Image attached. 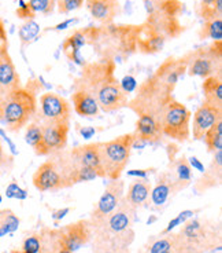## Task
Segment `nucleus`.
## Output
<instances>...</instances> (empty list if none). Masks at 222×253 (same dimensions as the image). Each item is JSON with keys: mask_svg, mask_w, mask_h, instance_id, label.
I'll use <instances>...</instances> for the list:
<instances>
[{"mask_svg": "<svg viewBox=\"0 0 222 253\" xmlns=\"http://www.w3.org/2000/svg\"><path fill=\"white\" fill-rule=\"evenodd\" d=\"M120 85L122 91L129 96V95L134 92L136 88H137V82H136V79L133 76H125L120 82Z\"/></svg>", "mask_w": 222, "mask_h": 253, "instance_id": "nucleus-41", "label": "nucleus"}, {"mask_svg": "<svg viewBox=\"0 0 222 253\" xmlns=\"http://www.w3.org/2000/svg\"><path fill=\"white\" fill-rule=\"evenodd\" d=\"M14 168V156L6 152L4 146L0 140V176H3L4 173H8L13 171Z\"/></svg>", "mask_w": 222, "mask_h": 253, "instance_id": "nucleus-36", "label": "nucleus"}, {"mask_svg": "<svg viewBox=\"0 0 222 253\" xmlns=\"http://www.w3.org/2000/svg\"><path fill=\"white\" fill-rule=\"evenodd\" d=\"M124 197H125V182L121 177L114 180H108L103 194L97 200V203L95 204L88 217L91 226H95L104 217H107L110 213H113L115 209L118 208Z\"/></svg>", "mask_w": 222, "mask_h": 253, "instance_id": "nucleus-12", "label": "nucleus"}, {"mask_svg": "<svg viewBox=\"0 0 222 253\" xmlns=\"http://www.w3.org/2000/svg\"><path fill=\"white\" fill-rule=\"evenodd\" d=\"M18 33L22 45H28L37 38V35L40 33V26L33 19H29V21H26L25 24L19 28Z\"/></svg>", "mask_w": 222, "mask_h": 253, "instance_id": "nucleus-34", "label": "nucleus"}, {"mask_svg": "<svg viewBox=\"0 0 222 253\" xmlns=\"http://www.w3.org/2000/svg\"><path fill=\"white\" fill-rule=\"evenodd\" d=\"M139 253H197L187 244L180 233H166L150 237Z\"/></svg>", "mask_w": 222, "mask_h": 253, "instance_id": "nucleus-16", "label": "nucleus"}, {"mask_svg": "<svg viewBox=\"0 0 222 253\" xmlns=\"http://www.w3.org/2000/svg\"><path fill=\"white\" fill-rule=\"evenodd\" d=\"M7 48H8L7 32H6V28H4V24H3V21L0 19V52L7 51Z\"/></svg>", "mask_w": 222, "mask_h": 253, "instance_id": "nucleus-42", "label": "nucleus"}, {"mask_svg": "<svg viewBox=\"0 0 222 253\" xmlns=\"http://www.w3.org/2000/svg\"><path fill=\"white\" fill-rule=\"evenodd\" d=\"M97 38H99V28L88 26L84 29H77L64 39L63 44H62L64 57L83 68L88 62L85 61L81 50L85 45H95Z\"/></svg>", "mask_w": 222, "mask_h": 253, "instance_id": "nucleus-14", "label": "nucleus"}, {"mask_svg": "<svg viewBox=\"0 0 222 253\" xmlns=\"http://www.w3.org/2000/svg\"><path fill=\"white\" fill-rule=\"evenodd\" d=\"M0 136H1L3 139L6 140L7 145H8V147H10V152H11V154H13V156H15V154L18 153V152H17V147H15V145H14L13 140H11L10 138H8V136H7L6 131H4L3 128H0Z\"/></svg>", "mask_w": 222, "mask_h": 253, "instance_id": "nucleus-45", "label": "nucleus"}, {"mask_svg": "<svg viewBox=\"0 0 222 253\" xmlns=\"http://www.w3.org/2000/svg\"><path fill=\"white\" fill-rule=\"evenodd\" d=\"M167 39L159 33L154 26L144 22L143 25L137 26L136 33V50H139L141 54L153 55L159 51L163 50Z\"/></svg>", "mask_w": 222, "mask_h": 253, "instance_id": "nucleus-22", "label": "nucleus"}, {"mask_svg": "<svg viewBox=\"0 0 222 253\" xmlns=\"http://www.w3.org/2000/svg\"><path fill=\"white\" fill-rule=\"evenodd\" d=\"M133 142V133H124L107 142H99L103 179L114 180L122 176L130 160Z\"/></svg>", "mask_w": 222, "mask_h": 253, "instance_id": "nucleus-5", "label": "nucleus"}, {"mask_svg": "<svg viewBox=\"0 0 222 253\" xmlns=\"http://www.w3.org/2000/svg\"><path fill=\"white\" fill-rule=\"evenodd\" d=\"M190 109L184 103L173 99L166 106L160 120L163 135L178 143H185L190 138Z\"/></svg>", "mask_w": 222, "mask_h": 253, "instance_id": "nucleus-7", "label": "nucleus"}, {"mask_svg": "<svg viewBox=\"0 0 222 253\" xmlns=\"http://www.w3.org/2000/svg\"><path fill=\"white\" fill-rule=\"evenodd\" d=\"M1 200H3V198H1V196H0V203H1Z\"/></svg>", "mask_w": 222, "mask_h": 253, "instance_id": "nucleus-50", "label": "nucleus"}, {"mask_svg": "<svg viewBox=\"0 0 222 253\" xmlns=\"http://www.w3.org/2000/svg\"><path fill=\"white\" fill-rule=\"evenodd\" d=\"M85 0H57L58 11L61 14H69L81 8Z\"/></svg>", "mask_w": 222, "mask_h": 253, "instance_id": "nucleus-38", "label": "nucleus"}, {"mask_svg": "<svg viewBox=\"0 0 222 253\" xmlns=\"http://www.w3.org/2000/svg\"><path fill=\"white\" fill-rule=\"evenodd\" d=\"M6 197L7 198H17V200L22 201V200L28 198V191L22 189V187H19V184L17 182H11L7 186Z\"/></svg>", "mask_w": 222, "mask_h": 253, "instance_id": "nucleus-39", "label": "nucleus"}, {"mask_svg": "<svg viewBox=\"0 0 222 253\" xmlns=\"http://www.w3.org/2000/svg\"><path fill=\"white\" fill-rule=\"evenodd\" d=\"M29 4L36 14L50 15L57 6V0H29Z\"/></svg>", "mask_w": 222, "mask_h": 253, "instance_id": "nucleus-35", "label": "nucleus"}, {"mask_svg": "<svg viewBox=\"0 0 222 253\" xmlns=\"http://www.w3.org/2000/svg\"><path fill=\"white\" fill-rule=\"evenodd\" d=\"M178 233L197 253L214 252L222 245L221 223L209 217H190L181 224Z\"/></svg>", "mask_w": 222, "mask_h": 253, "instance_id": "nucleus-3", "label": "nucleus"}, {"mask_svg": "<svg viewBox=\"0 0 222 253\" xmlns=\"http://www.w3.org/2000/svg\"><path fill=\"white\" fill-rule=\"evenodd\" d=\"M22 87L21 77L8 50L0 52V103L15 89Z\"/></svg>", "mask_w": 222, "mask_h": 253, "instance_id": "nucleus-20", "label": "nucleus"}, {"mask_svg": "<svg viewBox=\"0 0 222 253\" xmlns=\"http://www.w3.org/2000/svg\"><path fill=\"white\" fill-rule=\"evenodd\" d=\"M21 219L10 208L0 209V238L13 234L18 230Z\"/></svg>", "mask_w": 222, "mask_h": 253, "instance_id": "nucleus-29", "label": "nucleus"}, {"mask_svg": "<svg viewBox=\"0 0 222 253\" xmlns=\"http://www.w3.org/2000/svg\"><path fill=\"white\" fill-rule=\"evenodd\" d=\"M199 14L204 21L222 18V0H200Z\"/></svg>", "mask_w": 222, "mask_h": 253, "instance_id": "nucleus-33", "label": "nucleus"}, {"mask_svg": "<svg viewBox=\"0 0 222 253\" xmlns=\"http://www.w3.org/2000/svg\"><path fill=\"white\" fill-rule=\"evenodd\" d=\"M37 89L33 87V82L22 85L7 96L0 103V121L11 132H19L34 119L37 113Z\"/></svg>", "mask_w": 222, "mask_h": 253, "instance_id": "nucleus-2", "label": "nucleus"}, {"mask_svg": "<svg viewBox=\"0 0 222 253\" xmlns=\"http://www.w3.org/2000/svg\"><path fill=\"white\" fill-rule=\"evenodd\" d=\"M148 17L147 24L154 26L166 39L178 38L184 26L180 22L184 4L180 0H144Z\"/></svg>", "mask_w": 222, "mask_h": 253, "instance_id": "nucleus-6", "label": "nucleus"}, {"mask_svg": "<svg viewBox=\"0 0 222 253\" xmlns=\"http://www.w3.org/2000/svg\"><path fill=\"white\" fill-rule=\"evenodd\" d=\"M85 3L94 19L104 25L111 24L121 13L120 0H85Z\"/></svg>", "mask_w": 222, "mask_h": 253, "instance_id": "nucleus-25", "label": "nucleus"}, {"mask_svg": "<svg viewBox=\"0 0 222 253\" xmlns=\"http://www.w3.org/2000/svg\"><path fill=\"white\" fill-rule=\"evenodd\" d=\"M69 212H70V208L58 209V211H55V212L52 213V219H54V220H55L58 223V221H59V220H62V219H63L64 216L67 215Z\"/></svg>", "mask_w": 222, "mask_h": 253, "instance_id": "nucleus-47", "label": "nucleus"}, {"mask_svg": "<svg viewBox=\"0 0 222 253\" xmlns=\"http://www.w3.org/2000/svg\"><path fill=\"white\" fill-rule=\"evenodd\" d=\"M222 42H214L207 48H199L187 54V72L190 76L207 79L210 76L221 77Z\"/></svg>", "mask_w": 222, "mask_h": 253, "instance_id": "nucleus-8", "label": "nucleus"}, {"mask_svg": "<svg viewBox=\"0 0 222 253\" xmlns=\"http://www.w3.org/2000/svg\"><path fill=\"white\" fill-rule=\"evenodd\" d=\"M59 230V244L61 251L59 253H74L85 245L91 244L92 241V226L88 219L69 223L66 226L58 227Z\"/></svg>", "mask_w": 222, "mask_h": 253, "instance_id": "nucleus-11", "label": "nucleus"}, {"mask_svg": "<svg viewBox=\"0 0 222 253\" xmlns=\"http://www.w3.org/2000/svg\"><path fill=\"white\" fill-rule=\"evenodd\" d=\"M169 169L176 173V176L184 182L192 183V168H190L188 158L184 154L180 156L178 158H170V164Z\"/></svg>", "mask_w": 222, "mask_h": 253, "instance_id": "nucleus-31", "label": "nucleus"}, {"mask_svg": "<svg viewBox=\"0 0 222 253\" xmlns=\"http://www.w3.org/2000/svg\"><path fill=\"white\" fill-rule=\"evenodd\" d=\"M80 133L83 135L84 139H91V138L96 133V131L94 126H83V128L80 129Z\"/></svg>", "mask_w": 222, "mask_h": 253, "instance_id": "nucleus-46", "label": "nucleus"}, {"mask_svg": "<svg viewBox=\"0 0 222 253\" xmlns=\"http://www.w3.org/2000/svg\"><path fill=\"white\" fill-rule=\"evenodd\" d=\"M204 103L222 109V79L220 76H210L202 84Z\"/></svg>", "mask_w": 222, "mask_h": 253, "instance_id": "nucleus-27", "label": "nucleus"}, {"mask_svg": "<svg viewBox=\"0 0 222 253\" xmlns=\"http://www.w3.org/2000/svg\"><path fill=\"white\" fill-rule=\"evenodd\" d=\"M74 22H77V19L71 18V19H67V21H63V22H61V24H58V25H55L52 29L54 31H63V29H67L71 24H74Z\"/></svg>", "mask_w": 222, "mask_h": 253, "instance_id": "nucleus-48", "label": "nucleus"}, {"mask_svg": "<svg viewBox=\"0 0 222 253\" xmlns=\"http://www.w3.org/2000/svg\"><path fill=\"white\" fill-rule=\"evenodd\" d=\"M134 142H139L140 146L155 145L163 139L162 124L158 119L148 114H141L136 121L133 132Z\"/></svg>", "mask_w": 222, "mask_h": 253, "instance_id": "nucleus-19", "label": "nucleus"}, {"mask_svg": "<svg viewBox=\"0 0 222 253\" xmlns=\"http://www.w3.org/2000/svg\"><path fill=\"white\" fill-rule=\"evenodd\" d=\"M190 183L178 179L176 173L171 172L170 169L159 172V173H157L155 183L151 189L150 201H148L147 208L150 211H154V212L163 211L178 193H181L183 190L190 187Z\"/></svg>", "mask_w": 222, "mask_h": 253, "instance_id": "nucleus-9", "label": "nucleus"}, {"mask_svg": "<svg viewBox=\"0 0 222 253\" xmlns=\"http://www.w3.org/2000/svg\"><path fill=\"white\" fill-rule=\"evenodd\" d=\"M127 176L133 177H148L150 173H155V168H146V169H130L127 171Z\"/></svg>", "mask_w": 222, "mask_h": 253, "instance_id": "nucleus-43", "label": "nucleus"}, {"mask_svg": "<svg viewBox=\"0 0 222 253\" xmlns=\"http://www.w3.org/2000/svg\"><path fill=\"white\" fill-rule=\"evenodd\" d=\"M187 66L188 61L185 55L183 58H167L154 75L147 77L136 88V95L129 101L127 108L137 116L148 114L162 120L166 106L174 99L173 91L187 72Z\"/></svg>", "mask_w": 222, "mask_h": 253, "instance_id": "nucleus-1", "label": "nucleus"}, {"mask_svg": "<svg viewBox=\"0 0 222 253\" xmlns=\"http://www.w3.org/2000/svg\"><path fill=\"white\" fill-rule=\"evenodd\" d=\"M151 189H153V183L148 177H134L127 186V191H125L124 198L136 211L147 208L148 201H150Z\"/></svg>", "mask_w": 222, "mask_h": 253, "instance_id": "nucleus-24", "label": "nucleus"}, {"mask_svg": "<svg viewBox=\"0 0 222 253\" xmlns=\"http://www.w3.org/2000/svg\"><path fill=\"white\" fill-rule=\"evenodd\" d=\"M59 251L61 244L58 227L43 226L40 230L26 235L19 249L8 253H59Z\"/></svg>", "mask_w": 222, "mask_h": 253, "instance_id": "nucleus-13", "label": "nucleus"}, {"mask_svg": "<svg viewBox=\"0 0 222 253\" xmlns=\"http://www.w3.org/2000/svg\"><path fill=\"white\" fill-rule=\"evenodd\" d=\"M71 103L74 112L81 117H96L100 110L95 98L81 89H74L71 94Z\"/></svg>", "mask_w": 222, "mask_h": 253, "instance_id": "nucleus-26", "label": "nucleus"}, {"mask_svg": "<svg viewBox=\"0 0 222 253\" xmlns=\"http://www.w3.org/2000/svg\"><path fill=\"white\" fill-rule=\"evenodd\" d=\"M124 253H132V252H130V249H127V251H125Z\"/></svg>", "mask_w": 222, "mask_h": 253, "instance_id": "nucleus-49", "label": "nucleus"}, {"mask_svg": "<svg viewBox=\"0 0 222 253\" xmlns=\"http://www.w3.org/2000/svg\"><path fill=\"white\" fill-rule=\"evenodd\" d=\"M188 163H190V168L196 169V171H199V172H200V173H202V172L204 171L203 163H202V161H200V160H199V158H197V157H195V156H193V157L188 158Z\"/></svg>", "mask_w": 222, "mask_h": 253, "instance_id": "nucleus-44", "label": "nucleus"}, {"mask_svg": "<svg viewBox=\"0 0 222 253\" xmlns=\"http://www.w3.org/2000/svg\"><path fill=\"white\" fill-rule=\"evenodd\" d=\"M33 120L38 123H61L71 120V105L55 92H44L37 102V113Z\"/></svg>", "mask_w": 222, "mask_h": 253, "instance_id": "nucleus-10", "label": "nucleus"}, {"mask_svg": "<svg viewBox=\"0 0 222 253\" xmlns=\"http://www.w3.org/2000/svg\"><path fill=\"white\" fill-rule=\"evenodd\" d=\"M25 142L33 149V152L37 156L44 157V149H43V129L41 124L36 120H32L25 129Z\"/></svg>", "mask_w": 222, "mask_h": 253, "instance_id": "nucleus-28", "label": "nucleus"}, {"mask_svg": "<svg viewBox=\"0 0 222 253\" xmlns=\"http://www.w3.org/2000/svg\"><path fill=\"white\" fill-rule=\"evenodd\" d=\"M48 157L50 158L45 160L33 173V186L41 193H48V191L55 193L59 190L66 189L63 175L59 169L57 161L51 156H48Z\"/></svg>", "mask_w": 222, "mask_h": 253, "instance_id": "nucleus-15", "label": "nucleus"}, {"mask_svg": "<svg viewBox=\"0 0 222 253\" xmlns=\"http://www.w3.org/2000/svg\"><path fill=\"white\" fill-rule=\"evenodd\" d=\"M222 120V109L210 106L207 103H202L200 108L193 113V121L190 124V135L195 140H203L204 133L214 126L217 121Z\"/></svg>", "mask_w": 222, "mask_h": 253, "instance_id": "nucleus-21", "label": "nucleus"}, {"mask_svg": "<svg viewBox=\"0 0 222 253\" xmlns=\"http://www.w3.org/2000/svg\"><path fill=\"white\" fill-rule=\"evenodd\" d=\"M15 14H17L18 18L26 19V21L33 19L36 17V13L33 11V8L29 4V1H24V0H19V6L15 10Z\"/></svg>", "mask_w": 222, "mask_h": 253, "instance_id": "nucleus-40", "label": "nucleus"}, {"mask_svg": "<svg viewBox=\"0 0 222 253\" xmlns=\"http://www.w3.org/2000/svg\"><path fill=\"white\" fill-rule=\"evenodd\" d=\"M67 157L76 167L89 168L97 173V176L103 177V168L99 156V142L80 145L71 149H66Z\"/></svg>", "mask_w": 222, "mask_h": 253, "instance_id": "nucleus-18", "label": "nucleus"}, {"mask_svg": "<svg viewBox=\"0 0 222 253\" xmlns=\"http://www.w3.org/2000/svg\"><path fill=\"white\" fill-rule=\"evenodd\" d=\"M43 129V149L44 156H51L62 152L67 146L70 121L61 123H40Z\"/></svg>", "mask_w": 222, "mask_h": 253, "instance_id": "nucleus-17", "label": "nucleus"}, {"mask_svg": "<svg viewBox=\"0 0 222 253\" xmlns=\"http://www.w3.org/2000/svg\"><path fill=\"white\" fill-rule=\"evenodd\" d=\"M222 183V150L213 153V160L207 168H204L202 176L197 179L193 189L197 194H204L209 190L220 187Z\"/></svg>", "mask_w": 222, "mask_h": 253, "instance_id": "nucleus-23", "label": "nucleus"}, {"mask_svg": "<svg viewBox=\"0 0 222 253\" xmlns=\"http://www.w3.org/2000/svg\"><path fill=\"white\" fill-rule=\"evenodd\" d=\"M199 212H200V209H195V211H184V212H181L176 219H173V220L169 221L167 227H166L163 231H160V233H162V234L170 233L173 228L177 227V226H181L184 221H187L188 219H190V217H193V216L196 215V213H199Z\"/></svg>", "mask_w": 222, "mask_h": 253, "instance_id": "nucleus-37", "label": "nucleus"}, {"mask_svg": "<svg viewBox=\"0 0 222 253\" xmlns=\"http://www.w3.org/2000/svg\"><path fill=\"white\" fill-rule=\"evenodd\" d=\"M203 142L207 152L216 153L222 150V120L217 121L214 126H210V129L204 133Z\"/></svg>", "mask_w": 222, "mask_h": 253, "instance_id": "nucleus-30", "label": "nucleus"}, {"mask_svg": "<svg viewBox=\"0 0 222 253\" xmlns=\"http://www.w3.org/2000/svg\"><path fill=\"white\" fill-rule=\"evenodd\" d=\"M136 33L137 26L107 24L99 28V38L95 45L102 54L100 59L110 58L117 61L129 57L136 50Z\"/></svg>", "mask_w": 222, "mask_h": 253, "instance_id": "nucleus-4", "label": "nucleus"}, {"mask_svg": "<svg viewBox=\"0 0 222 253\" xmlns=\"http://www.w3.org/2000/svg\"><path fill=\"white\" fill-rule=\"evenodd\" d=\"M199 39H211L213 42H222V18L204 21L199 31Z\"/></svg>", "mask_w": 222, "mask_h": 253, "instance_id": "nucleus-32", "label": "nucleus"}]
</instances>
